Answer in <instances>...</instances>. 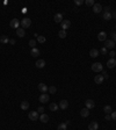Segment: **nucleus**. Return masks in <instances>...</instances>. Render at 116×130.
<instances>
[{"label": "nucleus", "mask_w": 116, "mask_h": 130, "mask_svg": "<svg viewBox=\"0 0 116 130\" xmlns=\"http://www.w3.org/2000/svg\"><path fill=\"white\" fill-rule=\"evenodd\" d=\"M9 43H11L12 45H14V44H15V43H16V41H15V40H14V38H12V40H9Z\"/></svg>", "instance_id": "42"}, {"label": "nucleus", "mask_w": 116, "mask_h": 130, "mask_svg": "<svg viewBox=\"0 0 116 130\" xmlns=\"http://www.w3.org/2000/svg\"><path fill=\"white\" fill-rule=\"evenodd\" d=\"M106 37H107V34H106V31H100L99 33V35H98V40L99 41H106Z\"/></svg>", "instance_id": "20"}, {"label": "nucleus", "mask_w": 116, "mask_h": 130, "mask_svg": "<svg viewBox=\"0 0 116 130\" xmlns=\"http://www.w3.org/2000/svg\"><path fill=\"white\" fill-rule=\"evenodd\" d=\"M101 10H102V6H101L100 4H94V6H93V12H94L95 14L101 13Z\"/></svg>", "instance_id": "16"}, {"label": "nucleus", "mask_w": 116, "mask_h": 130, "mask_svg": "<svg viewBox=\"0 0 116 130\" xmlns=\"http://www.w3.org/2000/svg\"><path fill=\"white\" fill-rule=\"evenodd\" d=\"M85 4H86V6H92V7H93L95 2H94V0H86Z\"/></svg>", "instance_id": "32"}, {"label": "nucleus", "mask_w": 116, "mask_h": 130, "mask_svg": "<svg viewBox=\"0 0 116 130\" xmlns=\"http://www.w3.org/2000/svg\"><path fill=\"white\" fill-rule=\"evenodd\" d=\"M115 49H116V47H115Z\"/></svg>", "instance_id": "47"}, {"label": "nucleus", "mask_w": 116, "mask_h": 130, "mask_svg": "<svg viewBox=\"0 0 116 130\" xmlns=\"http://www.w3.org/2000/svg\"><path fill=\"white\" fill-rule=\"evenodd\" d=\"M109 56H110L111 58H115V56H116V52H115V51H110V52H109Z\"/></svg>", "instance_id": "41"}, {"label": "nucleus", "mask_w": 116, "mask_h": 130, "mask_svg": "<svg viewBox=\"0 0 116 130\" xmlns=\"http://www.w3.org/2000/svg\"><path fill=\"white\" fill-rule=\"evenodd\" d=\"M100 52L102 53V55H103V56H105V55H107V52H108V51H107V48H106V47H102V48H101V50H100Z\"/></svg>", "instance_id": "35"}, {"label": "nucleus", "mask_w": 116, "mask_h": 130, "mask_svg": "<svg viewBox=\"0 0 116 130\" xmlns=\"http://www.w3.org/2000/svg\"><path fill=\"white\" fill-rule=\"evenodd\" d=\"M36 42L37 41H35V40H30V41H29V47H32V49L35 48L36 47Z\"/></svg>", "instance_id": "33"}, {"label": "nucleus", "mask_w": 116, "mask_h": 130, "mask_svg": "<svg viewBox=\"0 0 116 130\" xmlns=\"http://www.w3.org/2000/svg\"><path fill=\"white\" fill-rule=\"evenodd\" d=\"M28 117L30 119V121H37L38 119H40V115H38L37 112H29Z\"/></svg>", "instance_id": "4"}, {"label": "nucleus", "mask_w": 116, "mask_h": 130, "mask_svg": "<svg viewBox=\"0 0 116 130\" xmlns=\"http://www.w3.org/2000/svg\"><path fill=\"white\" fill-rule=\"evenodd\" d=\"M40 121L42 122V123H48L49 122V115L47 114H41V116H40Z\"/></svg>", "instance_id": "19"}, {"label": "nucleus", "mask_w": 116, "mask_h": 130, "mask_svg": "<svg viewBox=\"0 0 116 130\" xmlns=\"http://www.w3.org/2000/svg\"><path fill=\"white\" fill-rule=\"evenodd\" d=\"M110 116H111V120H114V121H116V112H111V114H110Z\"/></svg>", "instance_id": "36"}, {"label": "nucleus", "mask_w": 116, "mask_h": 130, "mask_svg": "<svg viewBox=\"0 0 116 130\" xmlns=\"http://www.w3.org/2000/svg\"><path fill=\"white\" fill-rule=\"evenodd\" d=\"M103 112H105V114H111V112H113V109H111V107L110 106H105L103 107Z\"/></svg>", "instance_id": "29"}, {"label": "nucleus", "mask_w": 116, "mask_h": 130, "mask_svg": "<svg viewBox=\"0 0 116 130\" xmlns=\"http://www.w3.org/2000/svg\"><path fill=\"white\" fill-rule=\"evenodd\" d=\"M20 107H21L22 110H27L29 108V102H28V101H22L21 104H20Z\"/></svg>", "instance_id": "25"}, {"label": "nucleus", "mask_w": 116, "mask_h": 130, "mask_svg": "<svg viewBox=\"0 0 116 130\" xmlns=\"http://www.w3.org/2000/svg\"><path fill=\"white\" fill-rule=\"evenodd\" d=\"M105 120H106V121H110V120H111V116H110V114H106V116H105Z\"/></svg>", "instance_id": "37"}, {"label": "nucleus", "mask_w": 116, "mask_h": 130, "mask_svg": "<svg viewBox=\"0 0 116 130\" xmlns=\"http://www.w3.org/2000/svg\"><path fill=\"white\" fill-rule=\"evenodd\" d=\"M35 65H36L37 69H43L45 66V61L44 59H38V61H36Z\"/></svg>", "instance_id": "13"}, {"label": "nucleus", "mask_w": 116, "mask_h": 130, "mask_svg": "<svg viewBox=\"0 0 116 130\" xmlns=\"http://www.w3.org/2000/svg\"><path fill=\"white\" fill-rule=\"evenodd\" d=\"M115 28H116V25H115Z\"/></svg>", "instance_id": "46"}, {"label": "nucleus", "mask_w": 116, "mask_h": 130, "mask_svg": "<svg viewBox=\"0 0 116 130\" xmlns=\"http://www.w3.org/2000/svg\"><path fill=\"white\" fill-rule=\"evenodd\" d=\"M91 68H92V71H94V72H102L103 71V65L101 63H93Z\"/></svg>", "instance_id": "1"}, {"label": "nucleus", "mask_w": 116, "mask_h": 130, "mask_svg": "<svg viewBox=\"0 0 116 130\" xmlns=\"http://www.w3.org/2000/svg\"><path fill=\"white\" fill-rule=\"evenodd\" d=\"M57 130H67V124L64 122V123H59L57 127Z\"/></svg>", "instance_id": "27"}, {"label": "nucleus", "mask_w": 116, "mask_h": 130, "mask_svg": "<svg viewBox=\"0 0 116 130\" xmlns=\"http://www.w3.org/2000/svg\"><path fill=\"white\" fill-rule=\"evenodd\" d=\"M40 102H42V104H47L49 102V94L48 93H42L40 95Z\"/></svg>", "instance_id": "6"}, {"label": "nucleus", "mask_w": 116, "mask_h": 130, "mask_svg": "<svg viewBox=\"0 0 116 130\" xmlns=\"http://www.w3.org/2000/svg\"><path fill=\"white\" fill-rule=\"evenodd\" d=\"M32 25V20L29 19V17H23L21 20V26L23 29H26V28H29Z\"/></svg>", "instance_id": "2"}, {"label": "nucleus", "mask_w": 116, "mask_h": 130, "mask_svg": "<svg viewBox=\"0 0 116 130\" xmlns=\"http://www.w3.org/2000/svg\"><path fill=\"white\" fill-rule=\"evenodd\" d=\"M53 20H55L56 23H62V22H63V15H62L60 13H57V14H55V16H53Z\"/></svg>", "instance_id": "12"}, {"label": "nucleus", "mask_w": 116, "mask_h": 130, "mask_svg": "<svg viewBox=\"0 0 116 130\" xmlns=\"http://www.w3.org/2000/svg\"><path fill=\"white\" fill-rule=\"evenodd\" d=\"M37 87H38V89H40V92H42V93H47L48 91H49V87H48L45 84H43V83H40Z\"/></svg>", "instance_id": "9"}, {"label": "nucleus", "mask_w": 116, "mask_h": 130, "mask_svg": "<svg viewBox=\"0 0 116 130\" xmlns=\"http://www.w3.org/2000/svg\"><path fill=\"white\" fill-rule=\"evenodd\" d=\"M102 76H103V78L105 79H108V77H109V76H108V73L106 72V71H102Z\"/></svg>", "instance_id": "40"}, {"label": "nucleus", "mask_w": 116, "mask_h": 130, "mask_svg": "<svg viewBox=\"0 0 116 130\" xmlns=\"http://www.w3.org/2000/svg\"><path fill=\"white\" fill-rule=\"evenodd\" d=\"M103 80H105V78H103L102 74H96V76L94 77V81H95V84H98V85L102 84L103 83Z\"/></svg>", "instance_id": "10"}, {"label": "nucleus", "mask_w": 116, "mask_h": 130, "mask_svg": "<svg viewBox=\"0 0 116 130\" xmlns=\"http://www.w3.org/2000/svg\"><path fill=\"white\" fill-rule=\"evenodd\" d=\"M107 66L109 69H114L116 66V59L115 58H110L108 62H107Z\"/></svg>", "instance_id": "14"}, {"label": "nucleus", "mask_w": 116, "mask_h": 130, "mask_svg": "<svg viewBox=\"0 0 116 130\" xmlns=\"http://www.w3.org/2000/svg\"><path fill=\"white\" fill-rule=\"evenodd\" d=\"M36 41L38 42V43H45V41H47V40H45V37H44V36L40 35V36H37V40H36Z\"/></svg>", "instance_id": "31"}, {"label": "nucleus", "mask_w": 116, "mask_h": 130, "mask_svg": "<svg viewBox=\"0 0 116 130\" xmlns=\"http://www.w3.org/2000/svg\"><path fill=\"white\" fill-rule=\"evenodd\" d=\"M102 17H103V19H105L106 21H109V20H111L113 15H111L110 12H105V13H103V16H102Z\"/></svg>", "instance_id": "24"}, {"label": "nucleus", "mask_w": 116, "mask_h": 130, "mask_svg": "<svg viewBox=\"0 0 116 130\" xmlns=\"http://www.w3.org/2000/svg\"><path fill=\"white\" fill-rule=\"evenodd\" d=\"M99 129V123L96 121H93L88 124V130H98Z\"/></svg>", "instance_id": "11"}, {"label": "nucleus", "mask_w": 116, "mask_h": 130, "mask_svg": "<svg viewBox=\"0 0 116 130\" xmlns=\"http://www.w3.org/2000/svg\"><path fill=\"white\" fill-rule=\"evenodd\" d=\"M30 55H32L33 57H37V56H40V50L37 48H33L32 50H30Z\"/></svg>", "instance_id": "22"}, {"label": "nucleus", "mask_w": 116, "mask_h": 130, "mask_svg": "<svg viewBox=\"0 0 116 130\" xmlns=\"http://www.w3.org/2000/svg\"><path fill=\"white\" fill-rule=\"evenodd\" d=\"M85 104H86V108H87V109H92V108L95 107V102L92 99H87L85 101Z\"/></svg>", "instance_id": "7"}, {"label": "nucleus", "mask_w": 116, "mask_h": 130, "mask_svg": "<svg viewBox=\"0 0 116 130\" xmlns=\"http://www.w3.org/2000/svg\"><path fill=\"white\" fill-rule=\"evenodd\" d=\"M70 27H71V21H70V20H63V22L60 23V28H62L63 30L69 29Z\"/></svg>", "instance_id": "5"}, {"label": "nucleus", "mask_w": 116, "mask_h": 130, "mask_svg": "<svg viewBox=\"0 0 116 130\" xmlns=\"http://www.w3.org/2000/svg\"><path fill=\"white\" fill-rule=\"evenodd\" d=\"M67 107H69V101H67V100H62V101L59 102V108H60V109L64 110V109H66Z\"/></svg>", "instance_id": "15"}, {"label": "nucleus", "mask_w": 116, "mask_h": 130, "mask_svg": "<svg viewBox=\"0 0 116 130\" xmlns=\"http://www.w3.org/2000/svg\"><path fill=\"white\" fill-rule=\"evenodd\" d=\"M105 43H106V48H108V49H115L116 47L115 42L113 41V40H106Z\"/></svg>", "instance_id": "8"}, {"label": "nucleus", "mask_w": 116, "mask_h": 130, "mask_svg": "<svg viewBox=\"0 0 116 130\" xmlns=\"http://www.w3.org/2000/svg\"><path fill=\"white\" fill-rule=\"evenodd\" d=\"M58 37H59V38H65V37H66V30L60 29V30L58 31Z\"/></svg>", "instance_id": "28"}, {"label": "nucleus", "mask_w": 116, "mask_h": 130, "mask_svg": "<svg viewBox=\"0 0 116 130\" xmlns=\"http://www.w3.org/2000/svg\"><path fill=\"white\" fill-rule=\"evenodd\" d=\"M58 108H59V106L57 104H55V102H51V104H49V109L51 110V112H57Z\"/></svg>", "instance_id": "21"}, {"label": "nucleus", "mask_w": 116, "mask_h": 130, "mask_svg": "<svg viewBox=\"0 0 116 130\" xmlns=\"http://www.w3.org/2000/svg\"><path fill=\"white\" fill-rule=\"evenodd\" d=\"M115 59H116V56H115Z\"/></svg>", "instance_id": "45"}, {"label": "nucleus", "mask_w": 116, "mask_h": 130, "mask_svg": "<svg viewBox=\"0 0 116 130\" xmlns=\"http://www.w3.org/2000/svg\"><path fill=\"white\" fill-rule=\"evenodd\" d=\"M109 9H110V7H109V6H107V7L105 8V12H109Z\"/></svg>", "instance_id": "43"}, {"label": "nucleus", "mask_w": 116, "mask_h": 130, "mask_svg": "<svg viewBox=\"0 0 116 130\" xmlns=\"http://www.w3.org/2000/svg\"><path fill=\"white\" fill-rule=\"evenodd\" d=\"M16 35H17V37H25L26 30H25L23 28H17V29H16Z\"/></svg>", "instance_id": "18"}, {"label": "nucleus", "mask_w": 116, "mask_h": 130, "mask_svg": "<svg viewBox=\"0 0 116 130\" xmlns=\"http://www.w3.org/2000/svg\"><path fill=\"white\" fill-rule=\"evenodd\" d=\"M38 112H40L41 114H43V112H44V107H42V106H41V107H38V109H37V113H38Z\"/></svg>", "instance_id": "39"}, {"label": "nucleus", "mask_w": 116, "mask_h": 130, "mask_svg": "<svg viewBox=\"0 0 116 130\" xmlns=\"http://www.w3.org/2000/svg\"><path fill=\"white\" fill-rule=\"evenodd\" d=\"M111 15H113V17H114V19H116V10H114V13H113Z\"/></svg>", "instance_id": "44"}, {"label": "nucleus", "mask_w": 116, "mask_h": 130, "mask_svg": "<svg viewBox=\"0 0 116 130\" xmlns=\"http://www.w3.org/2000/svg\"><path fill=\"white\" fill-rule=\"evenodd\" d=\"M99 53H100V51L98 50V49H91V51H90V56L92 58H95V57H99Z\"/></svg>", "instance_id": "17"}, {"label": "nucleus", "mask_w": 116, "mask_h": 130, "mask_svg": "<svg viewBox=\"0 0 116 130\" xmlns=\"http://www.w3.org/2000/svg\"><path fill=\"white\" fill-rule=\"evenodd\" d=\"M0 42H1L2 44H7V43H9V38L6 36V35H2V36H0Z\"/></svg>", "instance_id": "26"}, {"label": "nucleus", "mask_w": 116, "mask_h": 130, "mask_svg": "<svg viewBox=\"0 0 116 130\" xmlns=\"http://www.w3.org/2000/svg\"><path fill=\"white\" fill-rule=\"evenodd\" d=\"M20 25H21V22H20L19 19H13V20L9 22V26H11L12 28H15V29L20 28Z\"/></svg>", "instance_id": "3"}, {"label": "nucleus", "mask_w": 116, "mask_h": 130, "mask_svg": "<svg viewBox=\"0 0 116 130\" xmlns=\"http://www.w3.org/2000/svg\"><path fill=\"white\" fill-rule=\"evenodd\" d=\"M80 115H81L83 117H87V116L90 115V109H87V108L81 109V110H80Z\"/></svg>", "instance_id": "23"}, {"label": "nucleus", "mask_w": 116, "mask_h": 130, "mask_svg": "<svg viewBox=\"0 0 116 130\" xmlns=\"http://www.w3.org/2000/svg\"><path fill=\"white\" fill-rule=\"evenodd\" d=\"M83 4H85L84 0H74V5L75 6H80V5H83Z\"/></svg>", "instance_id": "34"}, {"label": "nucleus", "mask_w": 116, "mask_h": 130, "mask_svg": "<svg viewBox=\"0 0 116 130\" xmlns=\"http://www.w3.org/2000/svg\"><path fill=\"white\" fill-rule=\"evenodd\" d=\"M111 37H113V41L115 42V44H116V33L113 31V33H111Z\"/></svg>", "instance_id": "38"}, {"label": "nucleus", "mask_w": 116, "mask_h": 130, "mask_svg": "<svg viewBox=\"0 0 116 130\" xmlns=\"http://www.w3.org/2000/svg\"><path fill=\"white\" fill-rule=\"evenodd\" d=\"M48 92H49L50 94H55L56 92H57V87H56V86H50Z\"/></svg>", "instance_id": "30"}]
</instances>
